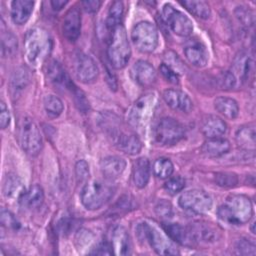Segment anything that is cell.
<instances>
[{
  "mask_svg": "<svg viewBox=\"0 0 256 256\" xmlns=\"http://www.w3.org/2000/svg\"><path fill=\"white\" fill-rule=\"evenodd\" d=\"M181 4L198 18L208 19L211 15L210 7L204 1H182Z\"/></svg>",
  "mask_w": 256,
  "mask_h": 256,
  "instance_id": "cell-33",
  "label": "cell"
},
{
  "mask_svg": "<svg viewBox=\"0 0 256 256\" xmlns=\"http://www.w3.org/2000/svg\"><path fill=\"white\" fill-rule=\"evenodd\" d=\"M90 174L89 171V165L85 160H79L75 164V175L78 181H84L88 179Z\"/></svg>",
  "mask_w": 256,
  "mask_h": 256,
  "instance_id": "cell-43",
  "label": "cell"
},
{
  "mask_svg": "<svg viewBox=\"0 0 256 256\" xmlns=\"http://www.w3.org/2000/svg\"><path fill=\"white\" fill-rule=\"evenodd\" d=\"M131 39L135 47L142 53L153 52L158 45V31L149 21H141L134 25Z\"/></svg>",
  "mask_w": 256,
  "mask_h": 256,
  "instance_id": "cell-7",
  "label": "cell"
},
{
  "mask_svg": "<svg viewBox=\"0 0 256 256\" xmlns=\"http://www.w3.org/2000/svg\"><path fill=\"white\" fill-rule=\"evenodd\" d=\"M217 215L220 220L230 225H242L250 221L253 216V206L245 195L234 194L218 207Z\"/></svg>",
  "mask_w": 256,
  "mask_h": 256,
  "instance_id": "cell-1",
  "label": "cell"
},
{
  "mask_svg": "<svg viewBox=\"0 0 256 256\" xmlns=\"http://www.w3.org/2000/svg\"><path fill=\"white\" fill-rule=\"evenodd\" d=\"M201 131L207 138L221 137L227 131V124L222 118L215 115H210L204 120Z\"/></svg>",
  "mask_w": 256,
  "mask_h": 256,
  "instance_id": "cell-25",
  "label": "cell"
},
{
  "mask_svg": "<svg viewBox=\"0 0 256 256\" xmlns=\"http://www.w3.org/2000/svg\"><path fill=\"white\" fill-rule=\"evenodd\" d=\"M124 11V5L122 1H114L108 11V16H107V26L109 28L114 29L116 26L120 24V20L122 18Z\"/></svg>",
  "mask_w": 256,
  "mask_h": 256,
  "instance_id": "cell-36",
  "label": "cell"
},
{
  "mask_svg": "<svg viewBox=\"0 0 256 256\" xmlns=\"http://www.w3.org/2000/svg\"><path fill=\"white\" fill-rule=\"evenodd\" d=\"M43 200H44L43 189L41 188V186L36 184V185H33L28 191H25L19 201L24 206L30 209H35L41 206V204L43 203Z\"/></svg>",
  "mask_w": 256,
  "mask_h": 256,
  "instance_id": "cell-31",
  "label": "cell"
},
{
  "mask_svg": "<svg viewBox=\"0 0 256 256\" xmlns=\"http://www.w3.org/2000/svg\"><path fill=\"white\" fill-rule=\"evenodd\" d=\"M62 31L64 37L69 41H75L81 32V13L77 6L70 8L64 16Z\"/></svg>",
  "mask_w": 256,
  "mask_h": 256,
  "instance_id": "cell-15",
  "label": "cell"
},
{
  "mask_svg": "<svg viewBox=\"0 0 256 256\" xmlns=\"http://www.w3.org/2000/svg\"><path fill=\"white\" fill-rule=\"evenodd\" d=\"M47 78L48 80L57 87L65 88L73 92V90L76 88L72 80L70 79L69 75L66 73L64 68L61 66V64L55 60L51 61L47 66Z\"/></svg>",
  "mask_w": 256,
  "mask_h": 256,
  "instance_id": "cell-18",
  "label": "cell"
},
{
  "mask_svg": "<svg viewBox=\"0 0 256 256\" xmlns=\"http://www.w3.org/2000/svg\"><path fill=\"white\" fill-rule=\"evenodd\" d=\"M178 204L184 210L204 214L211 210L213 201L207 192L200 189H192L180 195Z\"/></svg>",
  "mask_w": 256,
  "mask_h": 256,
  "instance_id": "cell-10",
  "label": "cell"
},
{
  "mask_svg": "<svg viewBox=\"0 0 256 256\" xmlns=\"http://www.w3.org/2000/svg\"><path fill=\"white\" fill-rule=\"evenodd\" d=\"M126 168V161L119 156H108L101 160L100 169L105 179L112 181L121 176Z\"/></svg>",
  "mask_w": 256,
  "mask_h": 256,
  "instance_id": "cell-19",
  "label": "cell"
},
{
  "mask_svg": "<svg viewBox=\"0 0 256 256\" xmlns=\"http://www.w3.org/2000/svg\"><path fill=\"white\" fill-rule=\"evenodd\" d=\"M2 191H3L4 196L7 199L8 198L9 199L17 198L18 200L21 199L22 195L25 192V190H23L20 179L14 174H9L6 176V178L3 182Z\"/></svg>",
  "mask_w": 256,
  "mask_h": 256,
  "instance_id": "cell-30",
  "label": "cell"
},
{
  "mask_svg": "<svg viewBox=\"0 0 256 256\" xmlns=\"http://www.w3.org/2000/svg\"><path fill=\"white\" fill-rule=\"evenodd\" d=\"M17 137L21 148L30 156H36L42 149V136L37 124L27 116L18 121Z\"/></svg>",
  "mask_w": 256,
  "mask_h": 256,
  "instance_id": "cell-5",
  "label": "cell"
},
{
  "mask_svg": "<svg viewBox=\"0 0 256 256\" xmlns=\"http://www.w3.org/2000/svg\"><path fill=\"white\" fill-rule=\"evenodd\" d=\"M231 148L230 142L222 137L208 138L201 147V152L209 158H217L225 155Z\"/></svg>",
  "mask_w": 256,
  "mask_h": 256,
  "instance_id": "cell-20",
  "label": "cell"
},
{
  "mask_svg": "<svg viewBox=\"0 0 256 256\" xmlns=\"http://www.w3.org/2000/svg\"><path fill=\"white\" fill-rule=\"evenodd\" d=\"M255 125L253 123H249L246 125H243L239 127V129L236 131L235 134V140L238 146L244 150H255Z\"/></svg>",
  "mask_w": 256,
  "mask_h": 256,
  "instance_id": "cell-26",
  "label": "cell"
},
{
  "mask_svg": "<svg viewBox=\"0 0 256 256\" xmlns=\"http://www.w3.org/2000/svg\"><path fill=\"white\" fill-rule=\"evenodd\" d=\"M92 238H93V235L88 230H85V229L80 230L76 236V240H77V242H79L78 247L84 246V245H89Z\"/></svg>",
  "mask_w": 256,
  "mask_h": 256,
  "instance_id": "cell-49",
  "label": "cell"
},
{
  "mask_svg": "<svg viewBox=\"0 0 256 256\" xmlns=\"http://www.w3.org/2000/svg\"><path fill=\"white\" fill-rule=\"evenodd\" d=\"M186 59L196 67H204L208 63L209 53L206 46L198 39L189 40L183 49Z\"/></svg>",
  "mask_w": 256,
  "mask_h": 256,
  "instance_id": "cell-13",
  "label": "cell"
},
{
  "mask_svg": "<svg viewBox=\"0 0 256 256\" xmlns=\"http://www.w3.org/2000/svg\"><path fill=\"white\" fill-rule=\"evenodd\" d=\"M1 223L7 228H16L19 226V222L14 217V215L5 209H2L1 211Z\"/></svg>",
  "mask_w": 256,
  "mask_h": 256,
  "instance_id": "cell-46",
  "label": "cell"
},
{
  "mask_svg": "<svg viewBox=\"0 0 256 256\" xmlns=\"http://www.w3.org/2000/svg\"><path fill=\"white\" fill-rule=\"evenodd\" d=\"M235 250H236V253L240 255H255L256 246L253 241L242 238L237 241Z\"/></svg>",
  "mask_w": 256,
  "mask_h": 256,
  "instance_id": "cell-42",
  "label": "cell"
},
{
  "mask_svg": "<svg viewBox=\"0 0 256 256\" xmlns=\"http://www.w3.org/2000/svg\"><path fill=\"white\" fill-rule=\"evenodd\" d=\"M73 95H74L75 103H76V106L78 107V109L83 112H86L89 109V102L87 101L84 93L81 90L77 89V87H76L73 90Z\"/></svg>",
  "mask_w": 256,
  "mask_h": 256,
  "instance_id": "cell-45",
  "label": "cell"
},
{
  "mask_svg": "<svg viewBox=\"0 0 256 256\" xmlns=\"http://www.w3.org/2000/svg\"><path fill=\"white\" fill-rule=\"evenodd\" d=\"M235 16L239 20V22H241V24L246 27L253 26L254 24V13L252 10L245 6L236 7Z\"/></svg>",
  "mask_w": 256,
  "mask_h": 256,
  "instance_id": "cell-40",
  "label": "cell"
},
{
  "mask_svg": "<svg viewBox=\"0 0 256 256\" xmlns=\"http://www.w3.org/2000/svg\"><path fill=\"white\" fill-rule=\"evenodd\" d=\"M43 105H44V109L47 113V115L51 118H56L58 117L64 109L63 103L60 100V98H58L55 95H46L43 99Z\"/></svg>",
  "mask_w": 256,
  "mask_h": 256,
  "instance_id": "cell-35",
  "label": "cell"
},
{
  "mask_svg": "<svg viewBox=\"0 0 256 256\" xmlns=\"http://www.w3.org/2000/svg\"><path fill=\"white\" fill-rule=\"evenodd\" d=\"M112 249L116 255H128L131 253V241L128 232L122 226H118L113 230Z\"/></svg>",
  "mask_w": 256,
  "mask_h": 256,
  "instance_id": "cell-23",
  "label": "cell"
},
{
  "mask_svg": "<svg viewBox=\"0 0 256 256\" xmlns=\"http://www.w3.org/2000/svg\"><path fill=\"white\" fill-rule=\"evenodd\" d=\"M137 230L139 233L147 239L150 243L153 250L160 255H177L179 254L178 249L173 243L172 239L162 232H160L157 228L150 226L148 223H141Z\"/></svg>",
  "mask_w": 256,
  "mask_h": 256,
  "instance_id": "cell-8",
  "label": "cell"
},
{
  "mask_svg": "<svg viewBox=\"0 0 256 256\" xmlns=\"http://www.w3.org/2000/svg\"><path fill=\"white\" fill-rule=\"evenodd\" d=\"M114 191L108 183L99 180L89 181L81 190V203L88 210H97L113 197Z\"/></svg>",
  "mask_w": 256,
  "mask_h": 256,
  "instance_id": "cell-4",
  "label": "cell"
},
{
  "mask_svg": "<svg viewBox=\"0 0 256 256\" xmlns=\"http://www.w3.org/2000/svg\"><path fill=\"white\" fill-rule=\"evenodd\" d=\"M2 54L4 57L13 55L17 51V38L11 32H3L1 36Z\"/></svg>",
  "mask_w": 256,
  "mask_h": 256,
  "instance_id": "cell-37",
  "label": "cell"
},
{
  "mask_svg": "<svg viewBox=\"0 0 256 256\" xmlns=\"http://www.w3.org/2000/svg\"><path fill=\"white\" fill-rule=\"evenodd\" d=\"M132 177L135 186L139 189L144 188L150 179V162L145 157L138 158L133 164Z\"/></svg>",
  "mask_w": 256,
  "mask_h": 256,
  "instance_id": "cell-24",
  "label": "cell"
},
{
  "mask_svg": "<svg viewBox=\"0 0 256 256\" xmlns=\"http://www.w3.org/2000/svg\"><path fill=\"white\" fill-rule=\"evenodd\" d=\"M102 2L99 0H85L81 2L83 9L88 13H95L100 8Z\"/></svg>",
  "mask_w": 256,
  "mask_h": 256,
  "instance_id": "cell-51",
  "label": "cell"
},
{
  "mask_svg": "<svg viewBox=\"0 0 256 256\" xmlns=\"http://www.w3.org/2000/svg\"><path fill=\"white\" fill-rule=\"evenodd\" d=\"M254 225H255V222H253V223H252V227H251V231H252V233H255V230H254Z\"/></svg>",
  "mask_w": 256,
  "mask_h": 256,
  "instance_id": "cell-53",
  "label": "cell"
},
{
  "mask_svg": "<svg viewBox=\"0 0 256 256\" xmlns=\"http://www.w3.org/2000/svg\"><path fill=\"white\" fill-rule=\"evenodd\" d=\"M10 123V113L5 105V103L2 101L0 103V126L2 129H5Z\"/></svg>",
  "mask_w": 256,
  "mask_h": 256,
  "instance_id": "cell-47",
  "label": "cell"
},
{
  "mask_svg": "<svg viewBox=\"0 0 256 256\" xmlns=\"http://www.w3.org/2000/svg\"><path fill=\"white\" fill-rule=\"evenodd\" d=\"M74 71L77 79L86 84L93 82L99 74V69L95 60L82 52L78 53L75 57Z\"/></svg>",
  "mask_w": 256,
  "mask_h": 256,
  "instance_id": "cell-12",
  "label": "cell"
},
{
  "mask_svg": "<svg viewBox=\"0 0 256 256\" xmlns=\"http://www.w3.org/2000/svg\"><path fill=\"white\" fill-rule=\"evenodd\" d=\"M67 3H68V1H64V0H52L50 2L51 6L54 10H61Z\"/></svg>",
  "mask_w": 256,
  "mask_h": 256,
  "instance_id": "cell-52",
  "label": "cell"
},
{
  "mask_svg": "<svg viewBox=\"0 0 256 256\" xmlns=\"http://www.w3.org/2000/svg\"><path fill=\"white\" fill-rule=\"evenodd\" d=\"M253 71V62L251 58L241 52L239 53L233 62V71H231L235 77L239 78L242 82L247 81L250 78V75Z\"/></svg>",
  "mask_w": 256,
  "mask_h": 256,
  "instance_id": "cell-27",
  "label": "cell"
},
{
  "mask_svg": "<svg viewBox=\"0 0 256 256\" xmlns=\"http://www.w3.org/2000/svg\"><path fill=\"white\" fill-rule=\"evenodd\" d=\"M113 253L112 245L108 242H102L99 243L96 248L90 252V254H98V255H109Z\"/></svg>",
  "mask_w": 256,
  "mask_h": 256,
  "instance_id": "cell-50",
  "label": "cell"
},
{
  "mask_svg": "<svg viewBox=\"0 0 256 256\" xmlns=\"http://www.w3.org/2000/svg\"><path fill=\"white\" fill-rule=\"evenodd\" d=\"M162 14L165 22L175 34L182 37H187L192 34L193 23L183 12L170 4H165L162 8Z\"/></svg>",
  "mask_w": 256,
  "mask_h": 256,
  "instance_id": "cell-11",
  "label": "cell"
},
{
  "mask_svg": "<svg viewBox=\"0 0 256 256\" xmlns=\"http://www.w3.org/2000/svg\"><path fill=\"white\" fill-rule=\"evenodd\" d=\"M162 97L165 103L173 110L180 112H190L193 108V102L190 97L181 90L167 89L163 92Z\"/></svg>",
  "mask_w": 256,
  "mask_h": 256,
  "instance_id": "cell-17",
  "label": "cell"
},
{
  "mask_svg": "<svg viewBox=\"0 0 256 256\" xmlns=\"http://www.w3.org/2000/svg\"><path fill=\"white\" fill-rule=\"evenodd\" d=\"M153 134L158 144L169 146L181 141L185 136V130L177 120L164 117L155 125Z\"/></svg>",
  "mask_w": 256,
  "mask_h": 256,
  "instance_id": "cell-9",
  "label": "cell"
},
{
  "mask_svg": "<svg viewBox=\"0 0 256 256\" xmlns=\"http://www.w3.org/2000/svg\"><path fill=\"white\" fill-rule=\"evenodd\" d=\"M215 182L223 188H231L238 183V177L232 172H219L215 174Z\"/></svg>",
  "mask_w": 256,
  "mask_h": 256,
  "instance_id": "cell-38",
  "label": "cell"
},
{
  "mask_svg": "<svg viewBox=\"0 0 256 256\" xmlns=\"http://www.w3.org/2000/svg\"><path fill=\"white\" fill-rule=\"evenodd\" d=\"M160 72L163 75V77L170 83H172V84L179 83V77H178L177 72L174 69H172L170 66H168L166 63L161 64Z\"/></svg>",
  "mask_w": 256,
  "mask_h": 256,
  "instance_id": "cell-44",
  "label": "cell"
},
{
  "mask_svg": "<svg viewBox=\"0 0 256 256\" xmlns=\"http://www.w3.org/2000/svg\"><path fill=\"white\" fill-rule=\"evenodd\" d=\"M156 211L162 217H171L172 216V206L169 202L160 201L156 206Z\"/></svg>",
  "mask_w": 256,
  "mask_h": 256,
  "instance_id": "cell-48",
  "label": "cell"
},
{
  "mask_svg": "<svg viewBox=\"0 0 256 256\" xmlns=\"http://www.w3.org/2000/svg\"><path fill=\"white\" fill-rule=\"evenodd\" d=\"M163 228L167 235L176 243L186 247H194L197 245L190 227L182 226L179 223H165Z\"/></svg>",
  "mask_w": 256,
  "mask_h": 256,
  "instance_id": "cell-16",
  "label": "cell"
},
{
  "mask_svg": "<svg viewBox=\"0 0 256 256\" xmlns=\"http://www.w3.org/2000/svg\"><path fill=\"white\" fill-rule=\"evenodd\" d=\"M184 187H185V180L181 176L171 177L164 184L165 190L169 194H172V195L182 191L184 189Z\"/></svg>",
  "mask_w": 256,
  "mask_h": 256,
  "instance_id": "cell-41",
  "label": "cell"
},
{
  "mask_svg": "<svg viewBox=\"0 0 256 256\" xmlns=\"http://www.w3.org/2000/svg\"><path fill=\"white\" fill-rule=\"evenodd\" d=\"M216 81H217L218 87L223 90L233 89L237 85V78L231 71H225L220 73Z\"/></svg>",
  "mask_w": 256,
  "mask_h": 256,
  "instance_id": "cell-39",
  "label": "cell"
},
{
  "mask_svg": "<svg viewBox=\"0 0 256 256\" xmlns=\"http://www.w3.org/2000/svg\"><path fill=\"white\" fill-rule=\"evenodd\" d=\"M131 78L140 86H151L156 80V71L154 67L147 61L138 60L130 69Z\"/></svg>",
  "mask_w": 256,
  "mask_h": 256,
  "instance_id": "cell-14",
  "label": "cell"
},
{
  "mask_svg": "<svg viewBox=\"0 0 256 256\" xmlns=\"http://www.w3.org/2000/svg\"><path fill=\"white\" fill-rule=\"evenodd\" d=\"M152 169L155 176L161 179H166L172 175L174 171V165L170 159L160 157L154 161Z\"/></svg>",
  "mask_w": 256,
  "mask_h": 256,
  "instance_id": "cell-34",
  "label": "cell"
},
{
  "mask_svg": "<svg viewBox=\"0 0 256 256\" xmlns=\"http://www.w3.org/2000/svg\"><path fill=\"white\" fill-rule=\"evenodd\" d=\"M112 141L119 150L129 155H136L142 149L140 139L132 133L120 132Z\"/></svg>",
  "mask_w": 256,
  "mask_h": 256,
  "instance_id": "cell-21",
  "label": "cell"
},
{
  "mask_svg": "<svg viewBox=\"0 0 256 256\" xmlns=\"http://www.w3.org/2000/svg\"><path fill=\"white\" fill-rule=\"evenodd\" d=\"M34 8V2L30 0H14L11 3V19L17 25L25 24Z\"/></svg>",
  "mask_w": 256,
  "mask_h": 256,
  "instance_id": "cell-22",
  "label": "cell"
},
{
  "mask_svg": "<svg viewBox=\"0 0 256 256\" xmlns=\"http://www.w3.org/2000/svg\"><path fill=\"white\" fill-rule=\"evenodd\" d=\"M214 107L221 115L228 119H235L239 114L238 103L229 97L219 96L214 100Z\"/></svg>",
  "mask_w": 256,
  "mask_h": 256,
  "instance_id": "cell-28",
  "label": "cell"
},
{
  "mask_svg": "<svg viewBox=\"0 0 256 256\" xmlns=\"http://www.w3.org/2000/svg\"><path fill=\"white\" fill-rule=\"evenodd\" d=\"M131 56V48L128 42L125 28L119 24L116 26L108 44L107 57L111 66L115 69L124 68Z\"/></svg>",
  "mask_w": 256,
  "mask_h": 256,
  "instance_id": "cell-3",
  "label": "cell"
},
{
  "mask_svg": "<svg viewBox=\"0 0 256 256\" xmlns=\"http://www.w3.org/2000/svg\"><path fill=\"white\" fill-rule=\"evenodd\" d=\"M156 106V96L154 93H146L139 97L128 111L127 121L133 128L144 126L153 115Z\"/></svg>",
  "mask_w": 256,
  "mask_h": 256,
  "instance_id": "cell-6",
  "label": "cell"
},
{
  "mask_svg": "<svg viewBox=\"0 0 256 256\" xmlns=\"http://www.w3.org/2000/svg\"><path fill=\"white\" fill-rule=\"evenodd\" d=\"M52 49V40L49 33L42 28L29 30L24 38V51L27 61L38 67L43 64Z\"/></svg>",
  "mask_w": 256,
  "mask_h": 256,
  "instance_id": "cell-2",
  "label": "cell"
},
{
  "mask_svg": "<svg viewBox=\"0 0 256 256\" xmlns=\"http://www.w3.org/2000/svg\"><path fill=\"white\" fill-rule=\"evenodd\" d=\"M30 82V72L26 66L18 67L11 76V90L17 94L22 91Z\"/></svg>",
  "mask_w": 256,
  "mask_h": 256,
  "instance_id": "cell-32",
  "label": "cell"
},
{
  "mask_svg": "<svg viewBox=\"0 0 256 256\" xmlns=\"http://www.w3.org/2000/svg\"><path fill=\"white\" fill-rule=\"evenodd\" d=\"M192 234L197 241H202V242H213L217 239V234L218 231L213 228L209 223H203V222H197L193 223L191 226H189Z\"/></svg>",
  "mask_w": 256,
  "mask_h": 256,
  "instance_id": "cell-29",
  "label": "cell"
}]
</instances>
